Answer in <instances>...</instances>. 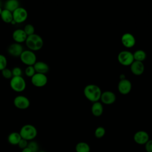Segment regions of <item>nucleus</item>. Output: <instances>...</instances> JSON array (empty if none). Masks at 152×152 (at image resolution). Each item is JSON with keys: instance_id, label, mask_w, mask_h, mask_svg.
Returning <instances> with one entry per match:
<instances>
[{"instance_id": "nucleus-2", "label": "nucleus", "mask_w": 152, "mask_h": 152, "mask_svg": "<svg viewBox=\"0 0 152 152\" xmlns=\"http://www.w3.org/2000/svg\"><path fill=\"white\" fill-rule=\"evenodd\" d=\"M25 42L28 49L33 52L40 50L44 44L43 38L36 33L27 36Z\"/></svg>"}, {"instance_id": "nucleus-27", "label": "nucleus", "mask_w": 152, "mask_h": 152, "mask_svg": "<svg viewBox=\"0 0 152 152\" xmlns=\"http://www.w3.org/2000/svg\"><path fill=\"white\" fill-rule=\"evenodd\" d=\"M7 59L6 56L2 54H0V71H2L7 68Z\"/></svg>"}, {"instance_id": "nucleus-16", "label": "nucleus", "mask_w": 152, "mask_h": 152, "mask_svg": "<svg viewBox=\"0 0 152 152\" xmlns=\"http://www.w3.org/2000/svg\"><path fill=\"white\" fill-rule=\"evenodd\" d=\"M131 71L135 75H141L144 71V65L142 62L134 61L130 65Z\"/></svg>"}, {"instance_id": "nucleus-19", "label": "nucleus", "mask_w": 152, "mask_h": 152, "mask_svg": "<svg viewBox=\"0 0 152 152\" xmlns=\"http://www.w3.org/2000/svg\"><path fill=\"white\" fill-rule=\"evenodd\" d=\"M21 138H22L18 132H12L8 135L7 140L10 144L16 145H18Z\"/></svg>"}, {"instance_id": "nucleus-20", "label": "nucleus", "mask_w": 152, "mask_h": 152, "mask_svg": "<svg viewBox=\"0 0 152 152\" xmlns=\"http://www.w3.org/2000/svg\"><path fill=\"white\" fill-rule=\"evenodd\" d=\"M20 7V2L17 0H8L5 1L4 9H6L11 12L14 11Z\"/></svg>"}, {"instance_id": "nucleus-23", "label": "nucleus", "mask_w": 152, "mask_h": 152, "mask_svg": "<svg viewBox=\"0 0 152 152\" xmlns=\"http://www.w3.org/2000/svg\"><path fill=\"white\" fill-rule=\"evenodd\" d=\"M134 59L135 61L142 62L147 56L146 52L142 49H138L133 53Z\"/></svg>"}, {"instance_id": "nucleus-8", "label": "nucleus", "mask_w": 152, "mask_h": 152, "mask_svg": "<svg viewBox=\"0 0 152 152\" xmlns=\"http://www.w3.org/2000/svg\"><path fill=\"white\" fill-rule=\"evenodd\" d=\"M48 77L46 74L40 73H35V74L31 77V84L36 87H42L46 86L48 83Z\"/></svg>"}, {"instance_id": "nucleus-33", "label": "nucleus", "mask_w": 152, "mask_h": 152, "mask_svg": "<svg viewBox=\"0 0 152 152\" xmlns=\"http://www.w3.org/2000/svg\"><path fill=\"white\" fill-rule=\"evenodd\" d=\"M21 152H32V151L27 147L21 150Z\"/></svg>"}, {"instance_id": "nucleus-13", "label": "nucleus", "mask_w": 152, "mask_h": 152, "mask_svg": "<svg viewBox=\"0 0 152 152\" xmlns=\"http://www.w3.org/2000/svg\"><path fill=\"white\" fill-rule=\"evenodd\" d=\"M121 42L124 46L126 48H131L135 45L136 39L132 33L127 32L122 35Z\"/></svg>"}, {"instance_id": "nucleus-32", "label": "nucleus", "mask_w": 152, "mask_h": 152, "mask_svg": "<svg viewBox=\"0 0 152 152\" xmlns=\"http://www.w3.org/2000/svg\"><path fill=\"white\" fill-rule=\"evenodd\" d=\"M145 149L147 152H152V140H149L145 144Z\"/></svg>"}, {"instance_id": "nucleus-1", "label": "nucleus", "mask_w": 152, "mask_h": 152, "mask_svg": "<svg viewBox=\"0 0 152 152\" xmlns=\"http://www.w3.org/2000/svg\"><path fill=\"white\" fill-rule=\"evenodd\" d=\"M83 92L86 98L92 102L99 101L100 99L102 93L99 86L94 84H90L86 86Z\"/></svg>"}, {"instance_id": "nucleus-7", "label": "nucleus", "mask_w": 152, "mask_h": 152, "mask_svg": "<svg viewBox=\"0 0 152 152\" xmlns=\"http://www.w3.org/2000/svg\"><path fill=\"white\" fill-rule=\"evenodd\" d=\"M13 20L16 23H22L24 22L28 17L27 11L22 7H19L14 11L12 12Z\"/></svg>"}, {"instance_id": "nucleus-15", "label": "nucleus", "mask_w": 152, "mask_h": 152, "mask_svg": "<svg viewBox=\"0 0 152 152\" xmlns=\"http://www.w3.org/2000/svg\"><path fill=\"white\" fill-rule=\"evenodd\" d=\"M12 37L15 43H21L26 42L27 35L24 31L23 28H17L13 31Z\"/></svg>"}, {"instance_id": "nucleus-10", "label": "nucleus", "mask_w": 152, "mask_h": 152, "mask_svg": "<svg viewBox=\"0 0 152 152\" xmlns=\"http://www.w3.org/2000/svg\"><path fill=\"white\" fill-rule=\"evenodd\" d=\"M134 141L139 145H145L150 140L148 134L143 130L137 131L133 137Z\"/></svg>"}, {"instance_id": "nucleus-3", "label": "nucleus", "mask_w": 152, "mask_h": 152, "mask_svg": "<svg viewBox=\"0 0 152 152\" xmlns=\"http://www.w3.org/2000/svg\"><path fill=\"white\" fill-rule=\"evenodd\" d=\"M19 133L23 139L30 141L36 137L37 130L33 125L26 124L21 128Z\"/></svg>"}, {"instance_id": "nucleus-28", "label": "nucleus", "mask_w": 152, "mask_h": 152, "mask_svg": "<svg viewBox=\"0 0 152 152\" xmlns=\"http://www.w3.org/2000/svg\"><path fill=\"white\" fill-rule=\"evenodd\" d=\"M24 73H25L26 75L28 77L31 78V77H33L36 73L34 66H27L25 69Z\"/></svg>"}, {"instance_id": "nucleus-18", "label": "nucleus", "mask_w": 152, "mask_h": 152, "mask_svg": "<svg viewBox=\"0 0 152 152\" xmlns=\"http://www.w3.org/2000/svg\"><path fill=\"white\" fill-rule=\"evenodd\" d=\"M91 110L94 116H99L102 115L103 112V106L102 103L99 101L93 102Z\"/></svg>"}, {"instance_id": "nucleus-35", "label": "nucleus", "mask_w": 152, "mask_h": 152, "mask_svg": "<svg viewBox=\"0 0 152 152\" xmlns=\"http://www.w3.org/2000/svg\"><path fill=\"white\" fill-rule=\"evenodd\" d=\"M2 8H1V7H0V15H1V12H2Z\"/></svg>"}, {"instance_id": "nucleus-34", "label": "nucleus", "mask_w": 152, "mask_h": 152, "mask_svg": "<svg viewBox=\"0 0 152 152\" xmlns=\"http://www.w3.org/2000/svg\"><path fill=\"white\" fill-rule=\"evenodd\" d=\"M11 24H12V25H15V24H17V23H15V21L13 20L11 22Z\"/></svg>"}, {"instance_id": "nucleus-6", "label": "nucleus", "mask_w": 152, "mask_h": 152, "mask_svg": "<svg viewBox=\"0 0 152 152\" xmlns=\"http://www.w3.org/2000/svg\"><path fill=\"white\" fill-rule=\"evenodd\" d=\"M118 60L123 65H130L134 61L133 53L126 50H122L118 55Z\"/></svg>"}, {"instance_id": "nucleus-12", "label": "nucleus", "mask_w": 152, "mask_h": 152, "mask_svg": "<svg viewBox=\"0 0 152 152\" xmlns=\"http://www.w3.org/2000/svg\"><path fill=\"white\" fill-rule=\"evenodd\" d=\"M23 50L24 49L21 44L15 42L11 43L7 49L8 53L14 57H20Z\"/></svg>"}, {"instance_id": "nucleus-17", "label": "nucleus", "mask_w": 152, "mask_h": 152, "mask_svg": "<svg viewBox=\"0 0 152 152\" xmlns=\"http://www.w3.org/2000/svg\"><path fill=\"white\" fill-rule=\"evenodd\" d=\"M36 73L46 74L49 70V66L47 63L43 61H37L33 65Z\"/></svg>"}, {"instance_id": "nucleus-36", "label": "nucleus", "mask_w": 152, "mask_h": 152, "mask_svg": "<svg viewBox=\"0 0 152 152\" xmlns=\"http://www.w3.org/2000/svg\"><path fill=\"white\" fill-rule=\"evenodd\" d=\"M1 4H2V2L1 1H0V7H1Z\"/></svg>"}, {"instance_id": "nucleus-26", "label": "nucleus", "mask_w": 152, "mask_h": 152, "mask_svg": "<svg viewBox=\"0 0 152 152\" xmlns=\"http://www.w3.org/2000/svg\"><path fill=\"white\" fill-rule=\"evenodd\" d=\"M32 152H38L39 151V146L38 143L35 141H28V146H27Z\"/></svg>"}, {"instance_id": "nucleus-11", "label": "nucleus", "mask_w": 152, "mask_h": 152, "mask_svg": "<svg viewBox=\"0 0 152 152\" xmlns=\"http://www.w3.org/2000/svg\"><path fill=\"white\" fill-rule=\"evenodd\" d=\"M132 88L131 82L125 78H121L118 83V88L119 91L123 94H126L130 92Z\"/></svg>"}, {"instance_id": "nucleus-14", "label": "nucleus", "mask_w": 152, "mask_h": 152, "mask_svg": "<svg viewBox=\"0 0 152 152\" xmlns=\"http://www.w3.org/2000/svg\"><path fill=\"white\" fill-rule=\"evenodd\" d=\"M116 99L115 94L110 90H106L102 93L100 99L102 103L106 104H110L113 103Z\"/></svg>"}, {"instance_id": "nucleus-9", "label": "nucleus", "mask_w": 152, "mask_h": 152, "mask_svg": "<svg viewBox=\"0 0 152 152\" xmlns=\"http://www.w3.org/2000/svg\"><path fill=\"white\" fill-rule=\"evenodd\" d=\"M14 105L19 109H26L30 105L28 98L23 95L17 96L13 100Z\"/></svg>"}, {"instance_id": "nucleus-4", "label": "nucleus", "mask_w": 152, "mask_h": 152, "mask_svg": "<svg viewBox=\"0 0 152 152\" xmlns=\"http://www.w3.org/2000/svg\"><path fill=\"white\" fill-rule=\"evenodd\" d=\"M10 86L12 90L17 93H21L26 88V82L22 76L12 77L10 79Z\"/></svg>"}, {"instance_id": "nucleus-25", "label": "nucleus", "mask_w": 152, "mask_h": 152, "mask_svg": "<svg viewBox=\"0 0 152 152\" xmlns=\"http://www.w3.org/2000/svg\"><path fill=\"white\" fill-rule=\"evenodd\" d=\"M23 30L25 31V33H26V34L27 35V36L34 34L35 28H34V27L33 26V25H32L31 24H26L24 26Z\"/></svg>"}, {"instance_id": "nucleus-30", "label": "nucleus", "mask_w": 152, "mask_h": 152, "mask_svg": "<svg viewBox=\"0 0 152 152\" xmlns=\"http://www.w3.org/2000/svg\"><path fill=\"white\" fill-rule=\"evenodd\" d=\"M11 71H12V73L13 77L22 76L23 71L21 69V68H20L18 66H15V67L13 68Z\"/></svg>"}, {"instance_id": "nucleus-37", "label": "nucleus", "mask_w": 152, "mask_h": 152, "mask_svg": "<svg viewBox=\"0 0 152 152\" xmlns=\"http://www.w3.org/2000/svg\"><path fill=\"white\" fill-rule=\"evenodd\" d=\"M38 152H45V151H40V150H39Z\"/></svg>"}, {"instance_id": "nucleus-29", "label": "nucleus", "mask_w": 152, "mask_h": 152, "mask_svg": "<svg viewBox=\"0 0 152 152\" xmlns=\"http://www.w3.org/2000/svg\"><path fill=\"white\" fill-rule=\"evenodd\" d=\"M1 74L3 77L6 79H11V78L13 77L12 71L8 68H6L1 71Z\"/></svg>"}, {"instance_id": "nucleus-5", "label": "nucleus", "mask_w": 152, "mask_h": 152, "mask_svg": "<svg viewBox=\"0 0 152 152\" xmlns=\"http://www.w3.org/2000/svg\"><path fill=\"white\" fill-rule=\"evenodd\" d=\"M20 60L27 66H33L37 62V56L36 53L29 49L24 50L20 56Z\"/></svg>"}, {"instance_id": "nucleus-24", "label": "nucleus", "mask_w": 152, "mask_h": 152, "mask_svg": "<svg viewBox=\"0 0 152 152\" xmlns=\"http://www.w3.org/2000/svg\"><path fill=\"white\" fill-rule=\"evenodd\" d=\"M106 130L103 126H98L96 128L94 131V135L97 138H101L105 135Z\"/></svg>"}, {"instance_id": "nucleus-31", "label": "nucleus", "mask_w": 152, "mask_h": 152, "mask_svg": "<svg viewBox=\"0 0 152 152\" xmlns=\"http://www.w3.org/2000/svg\"><path fill=\"white\" fill-rule=\"evenodd\" d=\"M28 144V141H27V140H24V139L21 138V140L20 141L18 142V144L17 145L18 146V147H19L20 149L23 150V149H24V148L27 147Z\"/></svg>"}, {"instance_id": "nucleus-22", "label": "nucleus", "mask_w": 152, "mask_h": 152, "mask_svg": "<svg viewBox=\"0 0 152 152\" xmlns=\"http://www.w3.org/2000/svg\"><path fill=\"white\" fill-rule=\"evenodd\" d=\"M76 152H90V147L89 144L86 142L81 141L78 142L75 147Z\"/></svg>"}, {"instance_id": "nucleus-21", "label": "nucleus", "mask_w": 152, "mask_h": 152, "mask_svg": "<svg viewBox=\"0 0 152 152\" xmlns=\"http://www.w3.org/2000/svg\"><path fill=\"white\" fill-rule=\"evenodd\" d=\"M0 17L2 20L6 23H11V22L13 20L12 12L6 9L2 10Z\"/></svg>"}]
</instances>
